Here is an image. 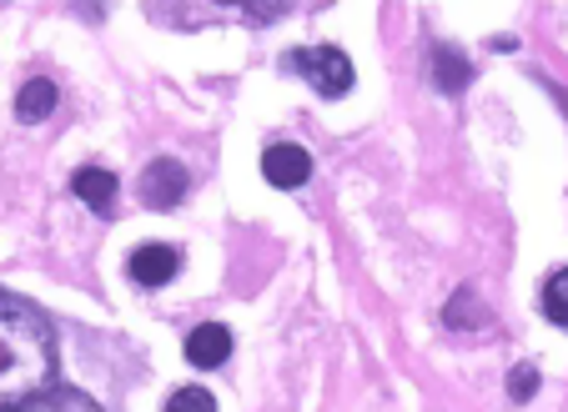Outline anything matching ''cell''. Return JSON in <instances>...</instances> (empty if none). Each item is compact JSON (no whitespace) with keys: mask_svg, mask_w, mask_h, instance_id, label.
Segmentation results:
<instances>
[{"mask_svg":"<svg viewBox=\"0 0 568 412\" xmlns=\"http://www.w3.org/2000/svg\"><path fill=\"white\" fill-rule=\"evenodd\" d=\"M55 388V332L26 297L0 292V408Z\"/></svg>","mask_w":568,"mask_h":412,"instance_id":"obj_1","label":"cell"},{"mask_svg":"<svg viewBox=\"0 0 568 412\" xmlns=\"http://www.w3.org/2000/svg\"><path fill=\"white\" fill-rule=\"evenodd\" d=\"M287 65L317 96H347L353 91V61L337 45H302V51H292Z\"/></svg>","mask_w":568,"mask_h":412,"instance_id":"obj_2","label":"cell"},{"mask_svg":"<svg viewBox=\"0 0 568 412\" xmlns=\"http://www.w3.org/2000/svg\"><path fill=\"white\" fill-rule=\"evenodd\" d=\"M136 192H141V202H146L151 212H172V206H182L186 202V172H182V162H172V156L151 162L146 172H141Z\"/></svg>","mask_w":568,"mask_h":412,"instance_id":"obj_3","label":"cell"},{"mask_svg":"<svg viewBox=\"0 0 568 412\" xmlns=\"http://www.w3.org/2000/svg\"><path fill=\"white\" fill-rule=\"evenodd\" d=\"M176 267H182V251L166 247V241H141L126 257V277L136 287H166L176 277Z\"/></svg>","mask_w":568,"mask_h":412,"instance_id":"obj_4","label":"cell"},{"mask_svg":"<svg viewBox=\"0 0 568 412\" xmlns=\"http://www.w3.org/2000/svg\"><path fill=\"white\" fill-rule=\"evenodd\" d=\"M262 176H267L272 186H282V192H297V186L312 176V156L302 152L297 142H277L262 152Z\"/></svg>","mask_w":568,"mask_h":412,"instance_id":"obj_5","label":"cell"},{"mask_svg":"<svg viewBox=\"0 0 568 412\" xmlns=\"http://www.w3.org/2000/svg\"><path fill=\"white\" fill-rule=\"evenodd\" d=\"M226 358H232V332L222 322H202L196 332H186V362L192 368H222Z\"/></svg>","mask_w":568,"mask_h":412,"instance_id":"obj_6","label":"cell"},{"mask_svg":"<svg viewBox=\"0 0 568 412\" xmlns=\"http://www.w3.org/2000/svg\"><path fill=\"white\" fill-rule=\"evenodd\" d=\"M71 192L81 196L91 212L116 217V212H111V206H116V172H106V166H81V172L71 176Z\"/></svg>","mask_w":568,"mask_h":412,"instance_id":"obj_7","label":"cell"},{"mask_svg":"<svg viewBox=\"0 0 568 412\" xmlns=\"http://www.w3.org/2000/svg\"><path fill=\"white\" fill-rule=\"evenodd\" d=\"M0 412H101V408H97V398H87L81 388H51V392H41V398H26Z\"/></svg>","mask_w":568,"mask_h":412,"instance_id":"obj_8","label":"cell"},{"mask_svg":"<svg viewBox=\"0 0 568 412\" xmlns=\"http://www.w3.org/2000/svg\"><path fill=\"white\" fill-rule=\"evenodd\" d=\"M55 111V81L36 76L21 86V96H16V116L26 121V126H36V121H45Z\"/></svg>","mask_w":568,"mask_h":412,"instance_id":"obj_9","label":"cell"},{"mask_svg":"<svg viewBox=\"0 0 568 412\" xmlns=\"http://www.w3.org/2000/svg\"><path fill=\"white\" fill-rule=\"evenodd\" d=\"M433 76H438V86L448 91V96H458L463 86H468V61H463L458 51H453V45H438V51H433Z\"/></svg>","mask_w":568,"mask_h":412,"instance_id":"obj_10","label":"cell"},{"mask_svg":"<svg viewBox=\"0 0 568 412\" xmlns=\"http://www.w3.org/2000/svg\"><path fill=\"white\" fill-rule=\"evenodd\" d=\"M568 271H548V282H544V317L554 327L568 322Z\"/></svg>","mask_w":568,"mask_h":412,"instance_id":"obj_11","label":"cell"},{"mask_svg":"<svg viewBox=\"0 0 568 412\" xmlns=\"http://www.w3.org/2000/svg\"><path fill=\"white\" fill-rule=\"evenodd\" d=\"M166 412H216V398L206 388H176L166 398Z\"/></svg>","mask_w":568,"mask_h":412,"instance_id":"obj_12","label":"cell"},{"mask_svg":"<svg viewBox=\"0 0 568 412\" xmlns=\"http://www.w3.org/2000/svg\"><path fill=\"white\" fill-rule=\"evenodd\" d=\"M534 392H538V368H528V362H524V368L508 372V398H514V402H528Z\"/></svg>","mask_w":568,"mask_h":412,"instance_id":"obj_13","label":"cell"}]
</instances>
